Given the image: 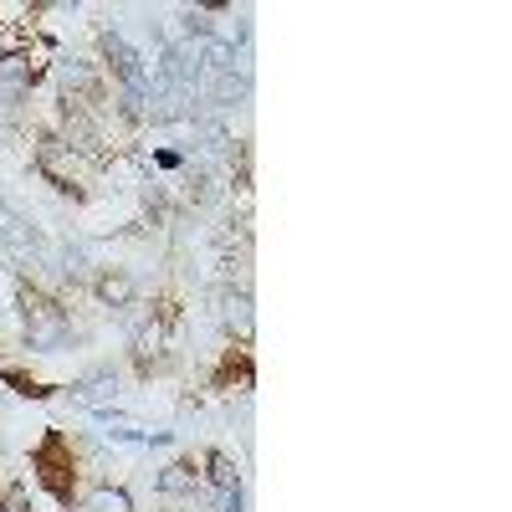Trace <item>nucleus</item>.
<instances>
[{"label":"nucleus","mask_w":512,"mask_h":512,"mask_svg":"<svg viewBox=\"0 0 512 512\" xmlns=\"http://www.w3.org/2000/svg\"><path fill=\"white\" fill-rule=\"evenodd\" d=\"M251 384H256L251 344H246V338H231V349H221L216 369H210V390H221V395H246Z\"/></svg>","instance_id":"6"},{"label":"nucleus","mask_w":512,"mask_h":512,"mask_svg":"<svg viewBox=\"0 0 512 512\" xmlns=\"http://www.w3.org/2000/svg\"><path fill=\"white\" fill-rule=\"evenodd\" d=\"M31 472H36L41 487L52 492V502L77 507V497H82V461H77L67 431H47V436L36 441V451H31Z\"/></svg>","instance_id":"1"},{"label":"nucleus","mask_w":512,"mask_h":512,"mask_svg":"<svg viewBox=\"0 0 512 512\" xmlns=\"http://www.w3.org/2000/svg\"><path fill=\"white\" fill-rule=\"evenodd\" d=\"M98 57H103V72L118 82L123 93H134V98H149V72L139 62V52L128 47V41L118 31H103L98 36Z\"/></svg>","instance_id":"4"},{"label":"nucleus","mask_w":512,"mask_h":512,"mask_svg":"<svg viewBox=\"0 0 512 512\" xmlns=\"http://www.w3.org/2000/svg\"><path fill=\"white\" fill-rule=\"evenodd\" d=\"M0 384H6V390H16L21 400H52V395H62V384L36 379V374L21 369V364H0Z\"/></svg>","instance_id":"9"},{"label":"nucleus","mask_w":512,"mask_h":512,"mask_svg":"<svg viewBox=\"0 0 512 512\" xmlns=\"http://www.w3.org/2000/svg\"><path fill=\"white\" fill-rule=\"evenodd\" d=\"M36 169H41V180L57 185V190H67V195H82V190H88V180H93L88 154H77V149L62 144L57 134H41V144H36Z\"/></svg>","instance_id":"3"},{"label":"nucleus","mask_w":512,"mask_h":512,"mask_svg":"<svg viewBox=\"0 0 512 512\" xmlns=\"http://www.w3.org/2000/svg\"><path fill=\"white\" fill-rule=\"evenodd\" d=\"M72 512H134V497H128L123 487H113V482H103L93 492H82Z\"/></svg>","instance_id":"11"},{"label":"nucleus","mask_w":512,"mask_h":512,"mask_svg":"<svg viewBox=\"0 0 512 512\" xmlns=\"http://www.w3.org/2000/svg\"><path fill=\"white\" fill-rule=\"evenodd\" d=\"M93 297H98L103 308H113V313L139 308V287H134V277H128L123 267H103V272H93Z\"/></svg>","instance_id":"7"},{"label":"nucleus","mask_w":512,"mask_h":512,"mask_svg":"<svg viewBox=\"0 0 512 512\" xmlns=\"http://www.w3.org/2000/svg\"><path fill=\"white\" fill-rule=\"evenodd\" d=\"M154 164H159V169H180V154H175V149H159Z\"/></svg>","instance_id":"14"},{"label":"nucleus","mask_w":512,"mask_h":512,"mask_svg":"<svg viewBox=\"0 0 512 512\" xmlns=\"http://www.w3.org/2000/svg\"><path fill=\"white\" fill-rule=\"evenodd\" d=\"M200 466H205V482L216 487L221 497H226V492H241V466H236L226 451H200Z\"/></svg>","instance_id":"10"},{"label":"nucleus","mask_w":512,"mask_h":512,"mask_svg":"<svg viewBox=\"0 0 512 512\" xmlns=\"http://www.w3.org/2000/svg\"><path fill=\"white\" fill-rule=\"evenodd\" d=\"M221 11H226V6H221ZM221 11H185L180 21H185V31H190V36L216 41V16H221Z\"/></svg>","instance_id":"13"},{"label":"nucleus","mask_w":512,"mask_h":512,"mask_svg":"<svg viewBox=\"0 0 512 512\" xmlns=\"http://www.w3.org/2000/svg\"><path fill=\"white\" fill-rule=\"evenodd\" d=\"M113 390H118V374H113V364H103V369H93V374H82V379L72 384V395H82L88 405H103Z\"/></svg>","instance_id":"12"},{"label":"nucleus","mask_w":512,"mask_h":512,"mask_svg":"<svg viewBox=\"0 0 512 512\" xmlns=\"http://www.w3.org/2000/svg\"><path fill=\"white\" fill-rule=\"evenodd\" d=\"M41 77H47V47H11V52H0V93H6V98H26Z\"/></svg>","instance_id":"5"},{"label":"nucleus","mask_w":512,"mask_h":512,"mask_svg":"<svg viewBox=\"0 0 512 512\" xmlns=\"http://www.w3.org/2000/svg\"><path fill=\"white\" fill-rule=\"evenodd\" d=\"M200 487V456H180V461H169L164 472L154 477V492L164 502H180V497H195Z\"/></svg>","instance_id":"8"},{"label":"nucleus","mask_w":512,"mask_h":512,"mask_svg":"<svg viewBox=\"0 0 512 512\" xmlns=\"http://www.w3.org/2000/svg\"><path fill=\"white\" fill-rule=\"evenodd\" d=\"M0 26H6V21H0Z\"/></svg>","instance_id":"15"},{"label":"nucleus","mask_w":512,"mask_h":512,"mask_svg":"<svg viewBox=\"0 0 512 512\" xmlns=\"http://www.w3.org/2000/svg\"><path fill=\"white\" fill-rule=\"evenodd\" d=\"M16 308H21V333L36 354H57L67 338H72V318L67 308L57 303L52 292H41L36 282H21L16 287Z\"/></svg>","instance_id":"2"}]
</instances>
